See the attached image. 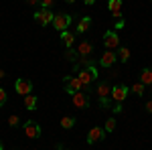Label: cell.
<instances>
[{
    "label": "cell",
    "instance_id": "1",
    "mask_svg": "<svg viewBox=\"0 0 152 150\" xmlns=\"http://www.w3.org/2000/svg\"><path fill=\"white\" fill-rule=\"evenodd\" d=\"M77 77H79V81L83 83V89H85V87L89 89L91 81L97 77V69H95V67H83V69H77Z\"/></svg>",
    "mask_w": 152,
    "mask_h": 150
},
{
    "label": "cell",
    "instance_id": "2",
    "mask_svg": "<svg viewBox=\"0 0 152 150\" xmlns=\"http://www.w3.org/2000/svg\"><path fill=\"white\" fill-rule=\"evenodd\" d=\"M95 93H97L99 105H102V108H107V105H110V95H112V85L104 81V83H99V85H97Z\"/></svg>",
    "mask_w": 152,
    "mask_h": 150
},
{
    "label": "cell",
    "instance_id": "3",
    "mask_svg": "<svg viewBox=\"0 0 152 150\" xmlns=\"http://www.w3.org/2000/svg\"><path fill=\"white\" fill-rule=\"evenodd\" d=\"M23 132H24V136H26V138H31V140L39 138V136L43 134V130H41V126H39V122H37V120H26V122H24V126H23Z\"/></svg>",
    "mask_w": 152,
    "mask_h": 150
},
{
    "label": "cell",
    "instance_id": "4",
    "mask_svg": "<svg viewBox=\"0 0 152 150\" xmlns=\"http://www.w3.org/2000/svg\"><path fill=\"white\" fill-rule=\"evenodd\" d=\"M128 93H130V87H126L124 83H118V85H114L112 87V100H114V104H122L126 97H128Z\"/></svg>",
    "mask_w": 152,
    "mask_h": 150
},
{
    "label": "cell",
    "instance_id": "5",
    "mask_svg": "<svg viewBox=\"0 0 152 150\" xmlns=\"http://www.w3.org/2000/svg\"><path fill=\"white\" fill-rule=\"evenodd\" d=\"M53 24H55V29H57L59 33H63V31H67V26L71 24V16L67 12H57L55 18H53Z\"/></svg>",
    "mask_w": 152,
    "mask_h": 150
},
{
    "label": "cell",
    "instance_id": "6",
    "mask_svg": "<svg viewBox=\"0 0 152 150\" xmlns=\"http://www.w3.org/2000/svg\"><path fill=\"white\" fill-rule=\"evenodd\" d=\"M71 104L77 110H85V108H89V95L85 91H75L71 95Z\"/></svg>",
    "mask_w": 152,
    "mask_h": 150
},
{
    "label": "cell",
    "instance_id": "7",
    "mask_svg": "<svg viewBox=\"0 0 152 150\" xmlns=\"http://www.w3.org/2000/svg\"><path fill=\"white\" fill-rule=\"evenodd\" d=\"M104 47L107 51H118V47H120V37H118L116 31H107L104 35Z\"/></svg>",
    "mask_w": 152,
    "mask_h": 150
},
{
    "label": "cell",
    "instance_id": "8",
    "mask_svg": "<svg viewBox=\"0 0 152 150\" xmlns=\"http://www.w3.org/2000/svg\"><path fill=\"white\" fill-rule=\"evenodd\" d=\"M53 18H55L53 10H47V8H39V10L35 12V20L39 24H43V26L51 24V23H53Z\"/></svg>",
    "mask_w": 152,
    "mask_h": 150
},
{
    "label": "cell",
    "instance_id": "9",
    "mask_svg": "<svg viewBox=\"0 0 152 150\" xmlns=\"http://www.w3.org/2000/svg\"><path fill=\"white\" fill-rule=\"evenodd\" d=\"M65 91L73 95L75 91H83V83L79 81V77H65Z\"/></svg>",
    "mask_w": 152,
    "mask_h": 150
},
{
    "label": "cell",
    "instance_id": "10",
    "mask_svg": "<svg viewBox=\"0 0 152 150\" xmlns=\"http://www.w3.org/2000/svg\"><path fill=\"white\" fill-rule=\"evenodd\" d=\"M14 89H16V93L18 95H28V93L33 91V83H31V79H16V83H14Z\"/></svg>",
    "mask_w": 152,
    "mask_h": 150
},
{
    "label": "cell",
    "instance_id": "11",
    "mask_svg": "<svg viewBox=\"0 0 152 150\" xmlns=\"http://www.w3.org/2000/svg\"><path fill=\"white\" fill-rule=\"evenodd\" d=\"M105 136V130L99 126H94L89 130V134H87V144H95V142H99V140H104Z\"/></svg>",
    "mask_w": 152,
    "mask_h": 150
},
{
    "label": "cell",
    "instance_id": "12",
    "mask_svg": "<svg viewBox=\"0 0 152 150\" xmlns=\"http://www.w3.org/2000/svg\"><path fill=\"white\" fill-rule=\"evenodd\" d=\"M116 61H118L116 51H104V55L99 59V65H102V67H112Z\"/></svg>",
    "mask_w": 152,
    "mask_h": 150
},
{
    "label": "cell",
    "instance_id": "13",
    "mask_svg": "<svg viewBox=\"0 0 152 150\" xmlns=\"http://www.w3.org/2000/svg\"><path fill=\"white\" fill-rule=\"evenodd\" d=\"M122 2L124 0H110L107 2V8H110V12H112V16L114 18H122Z\"/></svg>",
    "mask_w": 152,
    "mask_h": 150
},
{
    "label": "cell",
    "instance_id": "14",
    "mask_svg": "<svg viewBox=\"0 0 152 150\" xmlns=\"http://www.w3.org/2000/svg\"><path fill=\"white\" fill-rule=\"evenodd\" d=\"M77 53H79V57H89V55L94 53V45L87 43V41H81V43L77 45Z\"/></svg>",
    "mask_w": 152,
    "mask_h": 150
},
{
    "label": "cell",
    "instance_id": "15",
    "mask_svg": "<svg viewBox=\"0 0 152 150\" xmlns=\"http://www.w3.org/2000/svg\"><path fill=\"white\" fill-rule=\"evenodd\" d=\"M37 105H39V97H37V95H33V93L24 95V108H26L28 112L37 110Z\"/></svg>",
    "mask_w": 152,
    "mask_h": 150
},
{
    "label": "cell",
    "instance_id": "16",
    "mask_svg": "<svg viewBox=\"0 0 152 150\" xmlns=\"http://www.w3.org/2000/svg\"><path fill=\"white\" fill-rule=\"evenodd\" d=\"M89 24H91V18H89V16H81V18H79V23H77V33L83 35V33L89 29Z\"/></svg>",
    "mask_w": 152,
    "mask_h": 150
},
{
    "label": "cell",
    "instance_id": "17",
    "mask_svg": "<svg viewBox=\"0 0 152 150\" xmlns=\"http://www.w3.org/2000/svg\"><path fill=\"white\" fill-rule=\"evenodd\" d=\"M61 41H63V45L67 47V49H71V45L75 43V35L69 33V31H63V33H61Z\"/></svg>",
    "mask_w": 152,
    "mask_h": 150
},
{
    "label": "cell",
    "instance_id": "18",
    "mask_svg": "<svg viewBox=\"0 0 152 150\" xmlns=\"http://www.w3.org/2000/svg\"><path fill=\"white\" fill-rule=\"evenodd\" d=\"M140 83H144V85H152V69H150V67L142 69V73H140Z\"/></svg>",
    "mask_w": 152,
    "mask_h": 150
},
{
    "label": "cell",
    "instance_id": "19",
    "mask_svg": "<svg viewBox=\"0 0 152 150\" xmlns=\"http://www.w3.org/2000/svg\"><path fill=\"white\" fill-rule=\"evenodd\" d=\"M116 55H118V59H120V63H126L130 59V49L128 47H118Z\"/></svg>",
    "mask_w": 152,
    "mask_h": 150
},
{
    "label": "cell",
    "instance_id": "20",
    "mask_svg": "<svg viewBox=\"0 0 152 150\" xmlns=\"http://www.w3.org/2000/svg\"><path fill=\"white\" fill-rule=\"evenodd\" d=\"M59 124H61V128H65V130H71V128L75 126V118L73 116H63Z\"/></svg>",
    "mask_w": 152,
    "mask_h": 150
},
{
    "label": "cell",
    "instance_id": "21",
    "mask_svg": "<svg viewBox=\"0 0 152 150\" xmlns=\"http://www.w3.org/2000/svg\"><path fill=\"white\" fill-rule=\"evenodd\" d=\"M65 59H67V61H71V63H77V61H79V53H77V51H73V49H67V51H65Z\"/></svg>",
    "mask_w": 152,
    "mask_h": 150
},
{
    "label": "cell",
    "instance_id": "22",
    "mask_svg": "<svg viewBox=\"0 0 152 150\" xmlns=\"http://www.w3.org/2000/svg\"><path fill=\"white\" fill-rule=\"evenodd\" d=\"M130 91L136 93V95H144V83H140V81H138V83H134V85L130 87Z\"/></svg>",
    "mask_w": 152,
    "mask_h": 150
},
{
    "label": "cell",
    "instance_id": "23",
    "mask_svg": "<svg viewBox=\"0 0 152 150\" xmlns=\"http://www.w3.org/2000/svg\"><path fill=\"white\" fill-rule=\"evenodd\" d=\"M105 134H110V132H114V130H116V118H110V120H107V122H105Z\"/></svg>",
    "mask_w": 152,
    "mask_h": 150
},
{
    "label": "cell",
    "instance_id": "24",
    "mask_svg": "<svg viewBox=\"0 0 152 150\" xmlns=\"http://www.w3.org/2000/svg\"><path fill=\"white\" fill-rule=\"evenodd\" d=\"M8 126H10V128H16V126H20V118H18L16 114H12L10 118H8Z\"/></svg>",
    "mask_w": 152,
    "mask_h": 150
},
{
    "label": "cell",
    "instance_id": "25",
    "mask_svg": "<svg viewBox=\"0 0 152 150\" xmlns=\"http://www.w3.org/2000/svg\"><path fill=\"white\" fill-rule=\"evenodd\" d=\"M55 6V0H41V8H47V10H51Z\"/></svg>",
    "mask_w": 152,
    "mask_h": 150
},
{
    "label": "cell",
    "instance_id": "26",
    "mask_svg": "<svg viewBox=\"0 0 152 150\" xmlns=\"http://www.w3.org/2000/svg\"><path fill=\"white\" fill-rule=\"evenodd\" d=\"M6 102H8V95H6V89H2V87H0V108H2V105L6 104Z\"/></svg>",
    "mask_w": 152,
    "mask_h": 150
},
{
    "label": "cell",
    "instance_id": "27",
    "mask_svg": "<svg viewBox=\"0 0 152 150\" xmlns=\"http://www.w3.org/2000/svg\"><path fill=\"white\" fill-rule=\"evenodd\" d=\"M114 29H116V31H122V29H124V18H118L116 24H114Z\"/></svg>",
    "mask_w": 152,
    "mask_h": 150
},
{
    "label": "cell",
    "instance_id": "28",
    "mask_svg": "<svg viewBox=\"0 0 152 150\" xmlns=\"http://www.w3.org/2000/svg\"><path fill=\"white\" fill-rule=\"evenodd\" d=\"M28 6H41V0H24Z\"/></svg>",
    "mask_w": 152,
    "mask_h": 150
},
{
    "label": "cell",
    "instance_id": "29",
    "mask_svg": "<svg viewBox=\"0 0 152 150\" xmlns=\"http://www.w3.org/2000/svg\"><path fill=\"white\" fill-rule=\"evenodd\" d=\"M114 112H116V114H118V112H122V104H114Z\"/></svg>",
    "mask_w": 152,
    "mask_h": 150
},
{
    "label": "cell",
    "instance_id": "30",
    "mask_svg": "<svg viewBox=\"0 0 152 150\" xmlns=\"http://www.w3.org/2000/svg\"><path fill=\"white\" fill-rule=\"evenodd\" d=\"M146 112H148V114H152V102H148V104H146Z\"/></svg>",
    "mask_w": 152,
    "mask_h": 150
},
{
    "label": "cell",
    "instance_id": "31",
    "mask_svg": "<svg viewBox=\"0 0 152 150\" xmlns=\"http://www.w3.org/2000/svg\"><path fill=\"white\" fill-rule=\"evenodd\" d=\"M83 4H87V6H91V4H95V0H83Z\"/></svg>",
    "mask_w": 152,
    "mask_h": 150
},
{
    "label": "cell",
    "instance_id": "32",
    "mask_svg": "<svg viewBox=\"0 0 152 150\" xmlns=\"http://www.w3.org/2000/svg\"><path fill=\"white\" fill-rule=\"evenodd\" d=\"M6 77V73H4V69H0V79H4Z\"/></svg>",
    "mask_w": 152,
    "mask_h": 150
},
{
    "label": "cell",
    "instance_id": "33",
    "mask_svg": "<svg viewBox=\"0 0 152 150\" xmlns=\"http://www.w3.org/2000/svg\"><path fill=\"white\" fill-rule=\"evenodd\" d=\"M65 2H67V4H73V2H75V0H65Z\"/></svg>",
    "mask_w": 152,
    "mask_h": 150
},
{
    "label": "cell",
    "instance_id": "34",
    "mask_svg": "<svg viewBox=\"0 0 152 150\" xmlns=\"http://www.w3.org/2000/svg\"><path fill=\"white\" fill-rule=\"evenodd\" d=\"M0 150H2V142H0Z\"/></svg>",
    "mask_w": 152,
    "mask_h": 150
},
{
    "label": "cell",
    "instance_id": "35",
    "mask_svg": "<svg viewBox=\"0 0 152 150\" xmlns=\"http://www.w3.org/2000/svg\"><path fill=\"white\" fill-rule=\"evenodd\" d=\"M61 150H65V148H61Z\"/></svg>",
    "mask_w": 152,
    "mask_h": 150
}]
</instances>
